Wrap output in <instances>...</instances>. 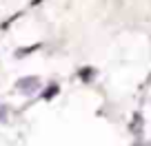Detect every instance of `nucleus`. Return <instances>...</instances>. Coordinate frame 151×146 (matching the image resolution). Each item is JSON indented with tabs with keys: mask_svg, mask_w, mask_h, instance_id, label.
Here are the masks:
<instances>
[{
	"mask_svg": "<svg viewBox=\"0 0 151 146\" xmlns=\"http://www.w3.org/2000/svg\"><path fill=\"white\" fill-rule=\"evenodd\" d=\"M0 122H7V108L0 104Z\"/></svg>",
	"mask_w": 151,
	"mask_h": 146,
	"instance_id": "39448f33",
	"label": "nucleus"
},
{
	"mask_svg": "<svg viewBox=\"0 0 151 146\" xmlns=\"http://www.w3.org/2000/svg\"><path fill=\"white\" fill-rule=\"evenodd\" d=\"M82 80H91V75H93V69H82Z\"/></svg>",
	"mask_w": 151,
	"mask_h": 146,
	"instance_id": "20e7f679",
	"label": "nucleus"
},
{
	"mask_svg": "<svg viewBox=\"0 0 151 146\" xmlns=\"http://www.w3.org/2000/svg\"><path fill=\"white\" fill-rule=\"evenodd\" d=\"M16 89L20 91L22 95H31L36 93L38 89H40V80H38L36 75H29V78H20L18 82H16Z\"/></svg>",
	"mask_w": 151,
	"mask_h": 146,
	"instance_id": "f257e3e1",
	"label": "nucleus"
},
{
	"mask_svg": "<svg viewBox=\"0 0 151 146\" xmlns=\"http://www.w3.org/2000/svg\"><path fill=\"white\" fill-rule=\"evenodd\" d=\"M49 89H51V91H47V93H45V100H51L53 95L58 93V86H56V84H53V86H49Z\"/></svg>",
	"mask_w": 151,
	"mask_h": 146,
	"instance_id": "7ed1b4c3",
	"label": "nucleus"
},
{
	"mask_svg": "<svg viewBox=\"0 0 151 146\" xmlns=\"http://www.w3.org/2000/svg\"><path fill=\"white\" fill-rule=\"evenodd\" d=\"M38 47H40V44H33V47H27V49H18V51H16V56H18V58H22V56H27V53L36 51Z\"/></svg>",
	"mask_w": 151,
	"mask_h": 146,
	"instance_id": "f03ea898",
	"label": "nucleus"
}]
</instances>
